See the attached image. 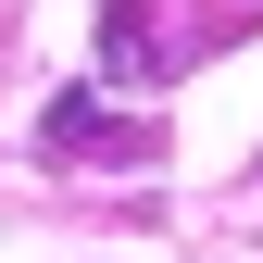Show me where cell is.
I'll list each match as a JSON object with an SVG mask.
<instances>
[{
	"label": "cell",
	"mask_w": 263,
	"mask_h": 263,
	"mask_svg": "<svg viewBox=\"0 0 263 263\" xmlns=\"http://www.w3.org/2000/svg\"><path fill=\"white\" fill-rule=\"evenodd\" d=\"M50 151H101V163H138L151 125H101V101H63L50 113Z\"/></svg>",
	"instance_id": "6da1fadb"
},
{
	"label": "cell",
	"mask_w": 263,
	"mask_h": 263,
	"mask_svg": "<svg viewBox=\"0 0 263 263\" xmlns=\"http://www.w3.org/2000/svg\"><path fill=\"white\" fill-rule=\"evenodd\" d=\"M101 50H113V76H138V63H151V25H138V0H113V25H101Z\"/></svg>",
	"instance_id": "7a4b0ae2"
}]
</instances>
